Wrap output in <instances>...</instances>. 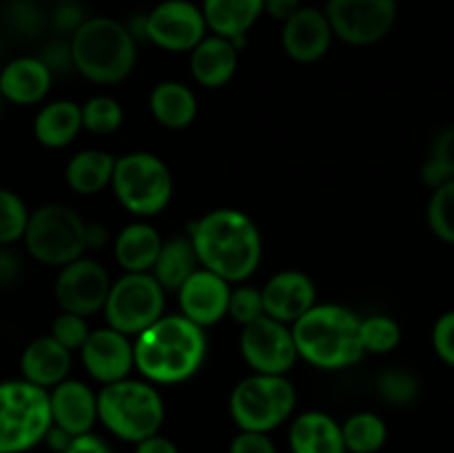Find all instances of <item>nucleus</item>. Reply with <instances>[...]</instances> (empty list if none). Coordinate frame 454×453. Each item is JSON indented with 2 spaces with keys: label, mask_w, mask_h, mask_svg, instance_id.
<instances>
[{
  "label": "nucleus",
  "mask_w": 454,
  "mask_h": 453,
  "mask_svg": "<svg viewBox=\"0 0 454 453\" xmlns=\"http://www.w3.org/2000/svg\"><path fill=\"white\" fill-rule=\"evenodd\" d=\"M151 115L167 129H184L198 115V98L193 89L177 80L155 84L149 96Z\"/></svg>",
  "instance_id": "bb28decb"
},
{
  "label": "nucleus",
  "mask_w": 454,
  "mask_h": 453,
  "mask_svg": "<svg viewBox=\"0 0 454 453\" xmlns=\"http://www.w3.org/2000/svg\"><path fill=\"white\" fill-rule=\"evenodd\" d=\"M109 271L91 258H78L69 265L60 266L56 278V300L62 311L78 315H93L105 309L111 291Z\"/></svg>",
  "instance_id": "4468645a"
},
{
  "label": "nucleus",
  "mask_w": 454,
  "mask_h": 453,
  "mask_svg": "<svg viewBox=\"0 0 454 453\" xmlns=\"http://www.w3.org/2000/svg\"><path fill=\"white\" fill-rule=\"evenodd\" d=\"M202 13L213 34L231 38L239 49L248 29L264 13V0H204Z\"/></svg>",
  "instance_id": "b1692460"
},
{
  "label": "nucleus",
  "mask_w": 454,
  "mask_h": 453,
  "mask_svg": "<svg viewBox=\"0 0 454 453\" xmlns=\"http://www.w3.org/2000/svg\"><path fill=\"white\" fill-rule=\"evenodd\" d=\"M3 100H4V98H3V93H0V107H3Z\"/></svg>",
  "instance_id": "603ef678"
},
{
  "label": "nucleus",
  "mask_w": 454,
  "mask_h": 453,
  "mask_svg": "<svg viewBox=\"0 0 454 453\" xmlns=\"http://www.w3.org/2000/svg\"><path fill=\"white\" fill-rule=\"evenodd\" d=\"M167 411L164 400L153 382L124 380L105 385L98 393V417L115 438L137 444L149 435L160 433Z\"/></svg>",
  "instance_id": "39448f33"
},
{
  "label": "nucleus",
  "mask_w": 454,
  "mask_h": 453,
  "mask_svg": "<svg viewBox=\"0 0 454 453\" xmlns=\"http://www.w3.org/2000/svg\"><path fill=\"white\" fill-rule=\"evenodd\" d=\"M0 47H3V43H0Z\"/></svg>",
  "instance_id": "864d4df0"
},
{
  "label": "nucleus",
  "mask_w": 454,
  "mask_h": 453,
  "mask_svg": "<svg viewBox=\"0 0 454 453\" xmlns=\"http://www.w3.org/2000/svg\"><path fill=\"white\" fill-rule=\"evenodd\" d=\"M162 244L164 240L155 226L146 222H133L124 226L115 238L114 256L127 274H140V271L153 269Z\"/></svg>",
  "instance_id": "393cba45"
},
{
  "label": "nucleus",
  "mask_w": 454,
  "mask_h": 453,
  "mask_svg": "<svg viewBox=\"0 0 454 453\" xmlns=\"http://www.w3.org/2000/svg\"><path fill=\"white\" fill-rule=\"evenodd\" d=\"M264 311L279 322L293 324L317 305V289L304 271H279L266 280L264 289Z\"/></svg>",
  "instance_id": "f3484780"
},
{
  "label": "nucleus",
  "mask_w": 454,
  "mask_h": 453,
  "mask_svg": "<svg viewBox=\"0 0 454 453\" xmlns=\"http://www.w3.org/2000/svg\"><path fill=\"white\" fill-rule=\"evenodd\" d=\"M40 60L51 69V74H65V71L75 69L74 67V53H71V43H62V40H56V43H49L47 47L40 53Z\"/></svg>",
  "instance_id": "a19ab883"
},
{
  "label": "nucleus",
  "mask_w": 454,
  "mask_h": 453,
  "mask_svg": "<svg viewBox=\"0 0 454 453\" xmlns=\"http://www.w3.org/2000/svg\"><path fill=\"white\" fill-rule=\"evenodd\" d=\"M53 74L40 56H22L7 62L0 71V93L13 105H38L51 89Z\"/></svg>",
  "instance_id": "aec40b11"
},
{
  "label": "nucleus",
  "mask_w": 454,
  "mask_h": 453,
  "mask_svg": "<svg viewBox=\"0 0 454 453\" xmlns=\"http://www.w3.org/2000/svg\"><path fill=\"white\" fill-rule=\"evenodd\" d=\"M200 266L202 265H200V258L198 253H195L191 238L177 235V238L164 240L162 251H160L151 274L158 278V282L162 284L164 289L177 291Z\"/></svg>",
  "instance_id": "c85d7f7f"
},
{
  "label": "nucleus",
  "mask_w": 454,
  "mask_h": 453,
  "mask_svg": "<svg viewBox=\"0 0 454 453\" xmlns=\"http://www.w3.org/2000/svg\"><path fill=\"white\" fill-rule=\"evenodd\" d=\"M51 395L53 425L65 429L69 435L91 433L93 425L100 422L98 417V393L89 385L80 380H62L60 385L49 391Z\"/></svg>",
  "instance_id": "6ab92c4d"
},
{
  "label": "nucleus",
  "mask_w": 454,
  "mask_h": 453,
  "mask_svg": "<svg viewBox=\"0 0 454 453\" xmlns=\"http://www.w3.org/2000/svg\"><path fill=\"white\" fill-rule=\"evenodd\" d=\"M124 111L118 100L109 96H93L82 105V127L87 131L106 136L122 127Z\"/></svg>",
  "instance_id": "2f4dec72"
},
{
  "label": "nucleus",
  "mask_w": 454,
  "mask_h": 453,
  "mask_svg": "<svg viewBox=\"0 0 454 453\" xmlns=\"http://www.w3.org/2000/svg\"><path fill=\"white\" fill-rule=\"evenodd\" d=\"M82 127V107L74 100H53L38 111L34 120L35 140L49 149L71 145Z\"/></svg>",
  "instance_id": "a878e982"
},
{
  "label": "nucleus",
  "mask_w": 454,
  "mask_h": 453,
  "mask_svg": "<svg viewBox=\"0 0 454 453\" xmlns=\"http://www.w3.org/2000/svg\"><path fill=\"white\" fill-rule=\"evenodd\" d=\"M238 69V47L224 36H207L191 52V74L202 87H224Z\"/></svg>",
  "instance_id": "5701e85b"
},
{
  "label": "nucleus",
  "mask_w": 454,
  "mask_h": 453,
  "mask_svg": "<svg viewBox=\"0 0 454 453\" xmlns=\"http://www.w3.org/2000/svg\"><path fill=\"white\" fill-rule=\"evenodd\" d=\"M229 453H278V447L269 433L260 431H239L229 444Z\"/></svg>",
  "instance_id": "ea45409f"
},
{
  "label": "nucleus",
  "mask_w": 454,
  "mask_h": 453,
  "mask_svg": "<svg viewBox=\"0 0 454 453\" xmlns=\"http://www.w3.org/2000/svg\"><path fill=\"white\" fill-rule=\"evenodd\" d=\"M191 242L200 265L229 282L251 278L262 260V234L251 216L238 209H215L191 225Z\"/></svg>",
  "instance_id": "f257e3e1"
},
{
  "label": "nucleus",
  "mask_w": 454,
  "mask_h": 453,
  "mask_svg": "<svg viewBox=\"0 0 454 453\" xmlns=\"http://www.w3.org/2000/svg\"><path fill=\"white\" fill-rule=\"evenodd\" d=\"M239 351L253 373L270 376H286L300 358L293 329L270 315H262L255 322L242 327Z\"/></svg>",
  "instance_id": "f8f14e48"
},
{
  "label": "nucleus",
  "mask_w": 454,
  "mask_h": 453,
  "mask_svg": "<svg viewBox=\"0 0 454 453\" xmlns=\"http://www.w3.org/2000/svg\"><path fill=\"white\" fill-rule=\"evenodd\" d=\"M29 216V209L20 195L0 189V244H12L25 238Z\"/></svg>",
  "instance_id": "72a5a7b5"
},
{
  "label": "nucleus",
  "mask_w": 454,
  "mask_h": 453,
  "mask_svg": "<svg viewBox=\"0 0 454 453\" xmlns=\"http://www.w3.org/2000/svg\"><path fill=\"white\" fill-rule=\"evenodd\" d=\"M207 29L202 7L189 0H164L145 16L146 40L164 52H193L207 38Z\"/></svg>",
  "instance_id": "ddd939ff"
},
{
  "label": "nucleus",
  "mask_w": 454,
  "mask_h": 453,
  "mask_svg": "<svg viewBox=\"0 0 454 453\" xmlns=\"http://www.w3.org/2000/svg\"><path fill=\"white\" fill-rule=\"evenodd\" d=\"M136 369L153 385H180L200 371L207 358L204 327L182 314L162 315L133 342Z\"/></svg>",
  "instance_id": "f03ea898"
},
{
  "label": "nucleus",
  "mask_w": 454,
  "mask_h": 453,
  "mask_svg": "<svg viewBox=\"0 0 454 453\" xmlns=\"http://www.w3.org/2000/svg\"><path fill=\"white\" fill-rule=\"evenodd\" d=\"M430 155L437 158L439 163L448 169V173L454 178V127H446L443 131L437 133Z\"/></svg>",
  "instance_id": "37998d69"
},
{
  "label": "nucleus",
  "mask_w": 454,
  "mask_h": 453,
  "mask_svg": "<svg viewBox=\"0 0 454 453\" xmlns=\"http://www.w3.org/2000/svg\"><path fill=\"white\" fill-rule=\"evenodd\" d=\"M333 27L326 12L315 7H301L295 16L284 22V52L297 62H315L331 49Z\"/></svg>",
  "instance_id": "a211bd4d"
},
{
  "label": "nucleus",
  "mask_w": 454,
  "mask_h": 453,
  "mask_svg": "<svg viewBox=\"0 0 454 453\" xmlns=\"http://www.w3.org/2000/svg\"><path fill=\"white\" fill-rule=\"evenodd\" d=\"M9 25L25 36L40 34L44 25V16L34 0H12L7 7Z\"/></svg>",
  "instance_id": "4c0bfd02"
},
{
  "label": "nucleus",
  "mask_w": 454,
  "mask_h": 453,
  "mask_svg": "<svg viewBox=\"0 0 454 453\" xmlns=\"http://www.w3.org/2000/svg\"><path fill=\"white\" fill-rule=\"evenodd\" d=\"M22 274L20 258L12 253L9 249H0V287L13 284Z\"/></svg>",
  "instance_id": "49530a36"
},
{
  "label": "nucleus",
  "mask_w": 454,
  "mask_h": 453,
  "mask_svg": "<svg viewBox=\"0 0 454 453\" xmlns=\"http://www.w3.org/2000/svg\"><path fill=\"white\" fill-rule=\"evenodd\" d=\"M115 171V158L100 149L78 151L67 163V182L71 189L80 195L100 194L105 187L111 185Z\"/></svg>",
  "instance_id": "cd10ccee"
},
{
  "label": "nucleus",
  "mask_w": 454,
  "mask_h": 453,
  "mask_svg": "<svg viewBox=\"0 0 454 453\" xmlns=\"http://www.w3.org/2000/svg\"><path fill=\"white\" fill-rule=\"evenodd\" d=\"M333 34L355 47L380 43L397 20V0H328Z\"/></svg>",
  "instance_id": "9b49d317"
},
{
  "label": "nucleus",
  "mask_w": 454,
  "mask_h": 453,
  "mask_svg": "<svg viewBox=\"0 0 454 453\" xmlns=\"http://www.w3.org/2000/svg\"><path fill=\"white\" fill-rule=\"evenodd\" d=\"M65 453H114V451H111V447L100 438V435H96L91 431V433L75 435V438L71 440L69 447H67Z\"/></svg>",
  "instance_id": "c03bdc74"
},
{
  "label": "nucleus",
  "mask_w": 454,
  "mask_h": 453,
  "mask_svg": "<svg viewBox=\"0 0 454 453\" xmlns=\"http://www.w3.org/2000/svg\"><path fill=\"white\" fill-rule=\"evenodd\" d=\"M164 291L153 274H124L111 284L109 298L105 305V315L109 327L137 336L164 315Z\"/></svg>",
  "instance_id": "9d476101"
},
{
  "label": "nucleus",
  "mask_w": 454,
  "mask_h": 453,
  "mask_svg": "<svg viewBox=\"0 0 454 453\" xmlns=\"http://www.w3.org/2000/svg\"><path fill=\"white\" fill-rule=\"evenodd\" d=\"M87 18L89 16H84V9L80 7L78 3L67 0V3H62L60 7L53 12V25H56L60 31H69V34H74V31L78 29Z\"/></svg>",
  "instance_id": "79ce46f5"
},
{
  "label": "nucleus",
  "mask_w": 454,
  "mask_h": 453,
  "mask_svg": "<svg viewBox=\"0 0 454 453\" xmlns=\"http://www.w3.org/2000/svg\"><path fill=\"white\" fill-rule=\"evenodd\" d=\"M80 355H82V364L89 376L102 385H114V382L124 380L136 367L133 342L129 340L127 333L114 327H102L91 331V336L80 349Z\"/></svg>",
  "instance_id": "2eb2a0df"
},
{
  "label": "nucleus",
  "mask_w": 454,
  "mask_h": 453,
  "mask_svg": "<svg viewBox=\"0 0 454 453\" xmlns=\"http://www.w3.org/2000/svg\"><path fill=\"white\" fill-rule=\"evenodd\" d=\"M291 329L300 358L317 369H346L366 354L362 345V318L344 305H315Z\"/></svg>",
  "instance_id": "7ed1b4c3"
},
{
  "label": "nucleus",
  "mask_w": 454,
  "mask_h": 453,
  "mask_svg": "<svg viewBox=\"0 0 454 453\" xmlns=\"http://www.w3.org/2000/svg\"><path fill=\"white\" fill-rule=\"evenodd\" d=\"M433 349L439 360L454 369V309L437 318L433 327Z\"/></svg>",
  "instance_id": "58836bf2"
},
{
  "label": "nucleus",
  "mask_w": 454,
  "mask_h": 453,
  "mask_svg": "<svg viewBox=\"0 0 454 453\" xmlns=\"http://www.w3.org/2000/svg\"><path fill=\"white\" fill-rule=\"evenodd\" d=\"M71 369V351L53 336H40L25 346L20 355L22 378L43 389H53L67 380Z\"/></svg>",
  "instance_id": "412c9836"
},
{
  "label": "nucleus",
  "mask_w": 454,
  "mask_h": 453,
  "mask_svg": "<svg viewBox=\"0 0 454 453\" xmlns=\"http://www.w3.org/2000/svg\"><path fill=\"white\" fill-rule=\"evenodd\" d=\"M402 342V327L390 315L362 318V345L366 354H390Z\"/></svg>",
  "instance_id": "473e14b6"
},
{
  "label": "nucleus",
  "mask_w": 454,
  "mask_h": 453,
  "mask_svg": "<svg viewBox=\"0 0 454 453\" xmlns=\"http://www.w3.org/2000/svg\"><path fill=\"white\" fill-rule=\"evenodd\" d=\"M25 244L43 265L65 266L82 258L89 249L87 222L67 204H43L29 216Z\"/></svg>",
  "instance_id": "6e6552de"
},
{
  "label": "nucleus",
  "mask_w": 454,
  "mask_h": 453,
  "mask_svg": "<svg viewBox=\"0 0 454 453\" xmlns=\"http://www.w3.org/2000/svg\"><path fill=\"white\" fill-rule=\"evenodd\" d=\"M428 225L439 240L454 244V178L430 195Z\"/></svg>",
  "instance_id": "f704fd0d"
},
{
  "label": "nucleus",
  "mask_w": 454,
  "mask_h": 453,
  "mask_svg": "<svg viewBox=\"0 0 454 453\" xmlns=\"http://www.w3.org/2000/svg\"><path fill=\"white\" fill-rule=\"evenodd\" d=\"M301 9V0H264V12L275 20L286 22Z\"/></svg>",
  "instance_id": "09e8293b"
},
{
  "label": "nucleus",
  "mask_w": 454,
  "mask_h": 453,
  "mask_svg": "<svg viewBox=\"0 0 454 453\" xmlns=\"http://www.w3.org/2000/svg\"><path fill=\"white\" fill-rule=\"evenodd\" d=\"M291 453H348L341 425L324 411H304L288 431Z\"/></svg>",
  "instance_id": "4be33fe9"
},
{
  "label": "nucleus",
  "mask_w": 454,
  "mask_h": 453,
  "mask_svg": "<svg viewBox=\"0 0 454 453\" xmlns=\"http://www.w3.org/2000/svg\"><path fill=\"white\" fill-rule=\"evenodd\" d=\"M71 440H74V435L67 433L65 429H60V426L53 425L51 429H49L47 438H44V442L49 444V449H53L56 453H65L67 447L71 444Z\"/></svg>",
  "instance_id": "8fccbe9b"
},
{
  "label": "nucleus",
  "mask_w": 454,
  "mask_h": 453,
  "mask_svg": "<svg viewBox=\"0 0 454 453\" xmlns=\"http://www.w3.org/2000/svg\"><path fill=\"white\" fill-rule=\"evenodd\" d=\"M229 315L235 320V322L242 324V327H247V324L255 322L257 318L266 315L262 289H255V287L233 289V291H231Z\"/></svg>",
  "instance_id": "e433bc0d"
},
{
  "label": "nucleus",
  "mask_w": 454,
  "mask_h": 453,
  "mask_svg": "<svg viewBox=\"0 0 454 453\" xmlns=\"http://www.w3.org/2000/svg\"><path fill=\"white\" fill-rule=\"evenodd\" d=\"M231 282L222 275L200 266L180 289V314L200 327L217 324L229 314Z\"/></svg>",
  "instance_id": "dca6fc26"
},
{
  "label": "nucleus",
  "mask_w": 454,
  "mask_h": 453,
  "mask_svg": "<svg viewBox=\"0 0 454 453\" xmlns=\"http://www.w3.org/2000/svg\"><path fill=\"white\" fill-rule=\"evenodd\" d=\"M111 187L124 209L136 216H155L164 211L173 195V176L167 163L149 151H131L115 158Z\"/></svg>",
  "instance_id": "1a4fd4ad"
},
{
  "label": "nucleus",
  "mask_w": 454,
  "mask_h": 453,
  "mask_svg": "<svg viewBox=\"0 0 454 453\" xmlns=\"http://www.w3.org/2000/svg\"><path fill=\"white\" fill-rule=\"evenodd\" d=\"M297 391L286 376L251 373L233 386L229 411L239 431L270 433L295 411Z\"/></svg>",
  "instance_id": "0eeeda50"
},
{
  "label": "nucleus",
  "mask_w": 454,
  "mask_h": 453,
  "mask_svg": "<svg viewBox=\"0 0 454 453\" xmlns=\"http://www.w3.org/2000/svg\"><path fill=\"white\" fill-rule=\"evenodd\" d=\"M69 43L75 71L91 83L115 84L127 78L136 67V36L114 18H87L71 34Z\"/></svg>",
  "instance_id": "20e7f679"
},
{
  "label": "nucleus",
  "mask_w": 454,
  "mask_h": 453,
  "mask_svg": "<svg viewBox=\"0 0 454 453\" xmlns=\"http://www.w3.org/2000/svg\"><path fill=\"white\" fill-rule=\"evenodd\" d=\"M53 426L49 389L25 380L0 382V453H27Z\"/></svg>",
  "instance_id": "423d86ee"
},
{
  "label": "nucleus",
  "mask_w": 454,
  "mask_h": 453,
  "mask_svg": "<svg viewBox=\"0 0 454 453\" xmlns=\"http://www.w3.org/2000/svg\"><path fill=\"white\" fill-rule=\"evenodd\" d=\"M421 180H424L426 185L434 191V189H439L442 185H446V182H450L452 176L448 173V169L443 167L437 158L428 155V160H426L424 167H421Z\"/></svg>",
  "instance_id": "a18cd8bd"
},
{
  "label": "nucleus",
  "mask_w": 454,
  "mask_h": 453,
  "mask_svg": "<svg viewBox=\"0 0 454 453\" xmlns=\"http://www.w3.org/2000/svg\"><path fill=\"white\" fill-rule=\"evenodd\" d=\"M49 336L56 338L69 351H80L84 346V342H87V338L91 336V329H89V322L84 315L62 311L51 322V333Z\"/></svg>",
  "instance_id": "c9c22d12"
},
{
  "label": "nucleus",
  "mask_w": 454,
  "mask_h": 453,
  "mask_svg": "<svg viewBox=\"0 0 454 453\" xmlns=\"http://www.w3.org/2000/svg\"><path fill=\"white\" fill-rule=\"evenodd\" d=\"M341 431H344L348 453H377L384 449L386 440H388V426H386L384 417L371 411L353 413L341 425Z\"/></svg>",
  "instance_id": "c756f323"
},
{
  "label": "nucleus",
  "mask_w": 454,
  "mask_h": 453,
  "mask_svg": "<svg viewBox=\"0 0 454 453\" xmlns=\"http://www.w3.org/2000/svg\"><path fill=\"white\" fill-rule=\"evenodd\" d=\"M136 453H180L177 444L167 435H149L136 444Z\"/></svg>",
  "instance_id": "de8ad7c7"
},
{
  "label": "nucleus",
  "mask_w": 454,
  "mask_h": 453,
  "mask_svg": "<svg viewBox=\"0 0 454 453\" xmlns=\"http://www.w3.org/2000/svg\"><path fill=\"white\" fill-rule=\"evenodd\" d=\"M106 242V229L102 225H98V222H91V225H87V244L89 249H98L102 247V244Z\"/></svg>",
  "instance_id": "3c124183"
},
{
  "label": "nucleus",
  "mask_w": 454,
  "mask_h": 453,
  "mask_svg": "<svg viewBox=\"0 0 454 453\" xmlns=\"http://www.w3.org/2000/svg\"><path fill=\"white\" fill-rule=\"evenodd\" d=\"M419 380L403 367H390L377 378V393L393 407H408L419 398Z\"/></svg>",
  "instance_id": "7c9ffc66"
}]
</instances>
